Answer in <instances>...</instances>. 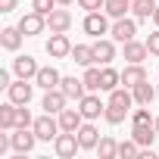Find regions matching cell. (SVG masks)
Returning a JSON list of instances; mask_svg holds the SVG:
<instances>
[{"label":"cell","instance_id":"cell-1","mask_svg":"<svg viewBox=\"0 0 159 159\" xmlns=\"http://www.w3.org/2000/svg\"><path fill=\"white\" fill-rule=\"evenodd\" d=\"M131 106H134V94H131V88H116V91H109V100H106V112H103V119H106L109 125H122L125 116L131 112Z\"/></svg>","mask_w":159,"mask_h":159},{"label":"cell","instance_id":"cell-2","mask_svg":"<svg viewBox=\"0 0 159 159\" xmlns=\"http://www.w3.org/2000/svg\"><path fill=\"white\" fill-rule=\"evenodd\" d=\"M34 134H38V140H44V143H50V140H56L59 137V119H53V112H44V116H38L34 119Z\"/></svg>","mask_w":159,"mask_h":159},{"label":"cell","instance_id":"cell-3","mask_svg":"<svg viewBox=\"0 0 159 159\" xmlns=\"http://www.w3.org/2000/svg\"><path fill=\"white\" fill-rule=\"evenodd\" d=\"M53 150L59 159H72L78 150H81V140H78V131H59V137L53 140Z\"/></svg>","mask_w":159,"mask_h":159},{"label":"cell","instance_id":"cell-4","mask_svg":"<svg viewBox=\"0 0 159 159\" xmlns=\"http://www.w3.org/2000/svg\"><path fill=\"white\" fill-rule=\"evenodd\" d=\"M44 50H47L50 59H66V56H72V41H69L66 31H53L50 41L44 44Z\"/></svg>","mask_w":159,"mask_h":159},{"label":"cell","instance_id":"cell-5","mask_svg":"<svg viewBox=\"0 0 159 159\" xmlns=\"http://www.w3.org/2000/svg\"><path fill=\"white\" fill-rule=\"evenodd\" d=\"M7 97H10L13 103H19V106H28L31 97H34V84L28 81V78H19V81H13V84L7 88Z\"/></svg>","mask_w":159,"mask_h":159},{"label":"cell","instance_id":"cell-6","mask_svg":"<svg viewBox=\"0 0 159 159\" xmlns=\"http://www.w3.org/2000/svg\"><path fill=\"white\" fill-rule=\"evenodd\" d=\"M78 109H81V116H84L88 122H94V119H100V116L106 112V103L91 91V94H84L81 100H78Z\"/></svg>","mask_w":159,"mask_h":159},{"label":"cell","instance_id":"cell-7","mask_svg":"<svg viewBox=\"0 0 159 159\" xmlns=\"http://www.w3.org/2000/svg\"><path fill=\"white\" fill-rule=\"evenodd\" d=\"M19 28H22V34L25 38H38V34H44V28H47V16H41V13H25L22 19H19Z\"/></svg>","mask_w":159,"mask_h":159},{"label":"cell","instance_id":"cell-8","mask_svg":"<svg viewBox=\"0 0 159 159\" xmlns=\"http://www.w3.org/2000/svg\"><path fill=\"white\" fill-rule=\"evenodd\" d=\"M109 34H112V41H119V44L134 41V34H137V19H128V16L116 19V22H112V28H109Z\"/></svg>","mask_w":159,"mask_h":159},{"label":"cell","instance_id":"cell-9","mask_svg":"<svg viewBox=\"0 0 159 159\" xmlns=\"http://www.w3.org/2000/svg\"><path fill=\"white\" fill-rule=\"evenodd\" d=\"M81 28H84L91 38H100V34H106V31H109L106 13H103V10H97V13H88V16H84V22H81Z\"/></svg>","mask_w":159,"mask_h":159},{"label":"cell","instance_id":"cell-10","mask_svg":"<svg viewBox=\"0 0 159 159\" xmlns=\"http://www.w3.org/2000/svg\"><path fill=\"white\" fill-rule=\"evenodd\" d=\"M66 94H62V88H53V91H44V100H41V109L44 112H53V116H59L62 109H66Z\"/></svg>","mask_w":159,"mask_h":159},{"label":"cell","instance_id":"cell-11","mask_svg":"<svg viewBox=\"0 0 159 159\" xmlns=\"http://www.w3.org/2000/svg\"><path fill=\"white\" fill-rule=\"evenodd\" d=\"M13 72H16L19 78H28V81H34V75L41 72V66H38L34 56L25 53V56H16V59H13Z\"/></svg>","mask_w":159,"mask_h":159},{"label":"cell","instance_id":"cell-12","mask_svg":"<svg viewBox=\"0 0 159 159\" xmlns=\"http://www.w3.org/2000/svg\"><path fill=\"white\" fill-rule=\"evenodd\" d=\"M34 143H38L34 128H16V134H13V150L16 153H31Z\"/></svg>","mask_w":159,"mask_h":159},{"label":"cell","instance_id":"cell-13","mask_svg":"<svg viewBox=\"0 0 159 159\" xmlns=\"http://www.w3.org/2000/svg\"><path fill=\"white\" fill-rule=\"evenodd\" d=\"M140 81H147L143 62H128V66L122 69V84H125V88H137Z\"/></svg>","mask_w":159,"mask_h":159},{"label":"cell","instance_id":"cell-14","mask_svg":"<svg viewBox=\"0 0 159 159\" xmlns=\"http://www.w3.org/2000/svg\"><path fill=\"white\" fill-rule=\"evenodd\" d=\"M59 88H62V94H66L69 100H81V97L88 94V88H84V78H75V75H66L62 81H59Z\"/></svg>","mask_w":159,"mask_h":159},{"label":"cell","instance_id":"cell-15","mask_svg":"<svg viewBox=\"0 0 159 159\" xmlns=\"http://www.w3.org/2000/svg\"><path fill=\"white\" fill-rule=\"evenodd\" d=\"M59 81H62V75H59L53 66H41V72L34 75V84H38V88H44V91L59 88Z\"/></svg>","mask_w":159,"mask_h":159},{"label":"cell","instance_id":"cell-16","mask_svg":"<svg viewBox=\"0 0 159 159\" xmlns=\"http://www.w3.org/2000/svg\"><path fill=\"white\" fill-rule=\"evenodd\" d=\"M22 41H25V34H22V28L16 25H10V28H3V31H0V47H3V50H10V53H16L19 47H22Z\"/></svg>","mask_w":159,"mask_h":159},{"label":"cell","instance_id":"cell-17","mask_svg":"<svg viewBox=\"0 0 159 159\" xmlns=\"http://www.w3.org/2000/svg\"><path fill=\"white\" fill-rule=\"evenodd\" d=\"M47 28H50V34L53 31H69L72 28V13L69 10H53L47 16Z\"/></svg>","mask_w":159,"mask_h":159},{"label":"cell","instance_id":"cell-18","mask_svg":"<svg viewBox=\"0 0 159 159\" xmlns=\"http://www.w3.org/2000/svg\"><path fill=\"white\" fill-rule=\"evenodd\" d=\"M94 56H97L100 66H109V62L116 59V44L106 41V38H97V41H94Z\"/></svg>","mask_w":159,"mask_h":159},{"label":"cell","instance_id":"cell-19","mask_svg":"<svg viewBox=\"0 0 159 159\" xmlns=\"http://www.w3.org/2000/svg\"><path fill=\"white\" fill-rule=\"evenodd\" d=\"M19 125V103H3V106H0V128H3V131H13Z\"/></svg>","mask_w":159,"mask_h":159},{"label":"cell","instance_id":"cell-20","mask_svg":"<svg viewBox=\"0 0 159 159\" xmlns=\"http://www.w3.org/2000/svg\"><path fill=\"white\" fill-rule=\"evenodd\" d=\"M131 137L140 147H153V140L159 137V131H156V125H131Z\"/></svg>","mask_w":159,"mask_h":159},{"label":"cell","instance_id":"cell-21","mask_svg":"<svg viewBox=\"0 0 159 159\" xmlns=\"http://www.w3.org/2000/svg\"><path fill=\"white\" fill-rule=\"evenodd\" d=\"M81 125H84L81 109H62V112H59V128H62V131H78Z\"/></svg>","mask_w":159,"mask_h":159},{"label":"cell","instance_id":"cell-22","mask_svg":"<svg viewBox=\"0 0 159 159\" xmlns=\"http://www.w3.org/2000/svg\"><path fill=\"white\" fill-rule=\"evenodd\" d=\"M78 140H81V150H97V143H100V131H97L91 122H84L81 128H78Z\"/></svg>","mask_w":159,"mask_h":159},{"label":"cell","instance_id":"cell-23","mask_svg":"<svg viewBox=\"0 0 159 159\" xmlns=\"http://www.w3.org/2000/svg\"><path fill=\"white\" fill-rule=\"evenodd\" d=\"M150 56V47H147V41L140 44V41H125V59L128 62H143Z\"/></svg>","mask_w":159,"mask_h":159},{"label":"cell","instance_id":"cell-24","mask_svg":"<svg viewBox=\"0 0 159 159\" xmlns=\"http://www.w3.org/2000/svg\"><path fill=\"white\" fill-rule=\"evenodd\" d=\"M72 59H75L78 66H94V62H97L94 44H75V47H72Z\"/></svg>","mask_w":159,"mask_h":159},{"label":"cell","instance_id":"cell-25","mask_svg":"<svg viewBox=\"0 0 159 159\" xmlns=\"http://www.w3.org/2000/svg\"><path fill=\"white\" fill-rule=\"evenodd\" d=\"M122 84V72H116L112 66H103L100 69V91H116Z\"/></svg>","mask_w":159,"mask_h":159},{"label":"cell","instance_id":"cell-26","mask_svg":"<svg viewBox=\"0 0 159 159\" xmlns=\"http://www.w3.org/2000/svg\"><path fill=\"white\" fill-rule=\"evenodd\" d=\"M131 94H134V103H137V106H150V103H153V97H156L159 91H153V84H150V81H140L137 88H131Z\"/></svg>","mask_w":159,"mask_h":159},{"label":"cell","instance_id":"cell-27","mask_svg":"<svg viewBox=\"0 0 159 159\" xmlns=\"http://www.w3.org/2000/svg\"><path fill=\"white\" fill-rule=\"evenodd\" d=\"M131 13H134L137 22L150 19V16L156 13V0H131Z\"/></svg>","mask_w":159,"mask_h":159},{"label":"cell","instance_id":"cell-28","mask_svg":"<svg viewBox=\"0 0 159 159\" xmlns=\"http://www.w3.org/2000/svg\"><path fill=\"white\" fill-rule=\"evenodd\" d=\"M97 153H100V159H116V156H119V143H116V137L103 134L100 143H97Z\"/></svg>","mask_w":159,"mask_h":159},{"label":"cell","instance_id":"cell-29","mask_svg":"<svg viewBox=\"0 0 159 159\" xmlns=\"http://www.w3.org/2000/svg\"><path fill=\"white\" fill-rule=\"evenodd\" d=\"M128 10H131V0H106V7H103V13L109 19H122Z\"/></svg>","mask_w":159,"mask_h":159},{"label":"cell","instance_id":"cell-30","mask_svg":"<svg viewBox=\"0 0 159 159\" xmlns=\"http://www.w3.org/2000/svg\"><path fill=\"white\" fill-rule=\"evenodd\" d=\"M84 88L88 91H100V69L97 66H84Z\"/></svg>","mask_w":159,"mask_h":159},{"label":"cell","instance_id":"cell-31","mask_svg":"<svg viewBox=\"0 0 159 159\" xmlns=\"http://www.w3.org/2000/svg\"><path fill=\"white\" fill-rule=\"evenodd\" d=\"M131 125H156V119L150 116V106H140L131 112Z\"/></svg>","mask_w":159,"mask_h":159},{"label":"cell","instance_id":"cell-32","mask_svg":"<svg viewBox=\"0 0 159 159\" xmlns=\"http://www.w3.org/2000/svg\"><path fill=\"white\" fill-rule=\"evenodd\" d=\"M119 156L122 159H131V156H140V143L131 137V140H122L119 143Z\"/></svg>","mask_w":159,"mask_h":159},{"label":"cell","instance_id":"cell-33","mask_svg":"<svg viewBox=\"0 0 159 159\" xmlns=\"http://www.w3.org/2000/svg\"><path fill=\"white\" fill-rule=\"evenodd\" d=\"M56 7H59L56 0H31V10H34V13H41V16H50Z\"/></svg>","mask_w":159,"mask_h":159},{"label":"cell","instance_id":"cell-34","mask_svg":"<svg viewBox=\"0 0 159 159\" xmlns=\"http://www.w3.org/2000/svg\"><path fill=\"white\" fill-rule=\"evenodd\" d=\"M78 7L88 10V13H97V10H103V7H106V0H78Z\"/></svg>","mask_w":159,"mask_h":159},{"label":"cell","instance_id":"cell-35","mask_svg":"<svg viewBox=\"0 0 159 159\" xmlns=\"http://www.w3.org/2000/svg\"><path fill=\"white\" fill-rule=\"evenodd\" d=\"M34 125V119H31V112L25 109V106H19V125L16 128H31Z\"/></svg>","mask_w":159,"mask_h":159},{"label":"cell","instance_id":"cell-36","mask_svg":"<svg viewBox=\"0 0 159 159\" xmlns=\"http://www.w3.org/2000/svg\"><path fill=\"white\" fill-rule=\"evenodd\" d=\"M147 47H150V56H159V28L147 38Z\"/></svg>","mask_w":159,"mask_h":159},{"label":"cell","instance_id":"cell-37","mask_svg":"<svg viewBox=\"0 0 159 159\" xmlns=\"http://www.w3.org/2000/svg\"><path fill=\"white\" fill-rule=\"evenodd\" d=\"M19 7V0H0V13H13Z\"/></svg>","mask_w":159,"mask_h":159},{"label":"cell","instance_id":"cell-38","mask_svg":"<svg viewBox=\"0 0 159 159\" xmlns=\"http://www.w3.org/2000/svg\"><path fill=\"white\" fill-rule=\"evenodd\" d=\"M13 81H10V72L7 69H0V88H10Z\"/></svg>","mask_w":159,"mask_h":159},{"label":"cell","instance_id":"cell-39","mask_svg":"<svg viewBox=\"0 0 159 159\" xmlns=\"http://www.w3.org/2000/svg\"><path fill=\"white\" fill-rule=\"evenodd\" d=\"M153 22H156V28H159V3H156V13H153Z\"/></svg>","mask_w":159,"mask_h":159},{"label":"cell","instance_id":"cell-40","mask_svg":"<svg viewBox=\"0 0 159 159\" xmlns=\"http://www.w3.org/2000/svg\"><path fill=\"white\" fill-rule=\"evenodd\" d=\"M56 3H59V7H72V3H75V0H56Z\"/></svg>","mask_w":159,"mask_h":159},{"label":"cell","instance_id":"cell-41","mask_svg":"<svg viewBox=\"0 0 159 159\" xmlns=\"http://www.w3.org/2000/svg\"><path fill=\"white\" fill-rule=\"evenodd\" d=\"M156 131H159V116H156Z\"/></svg>","mask_w":159,"mask_h":159}]
</instances>
